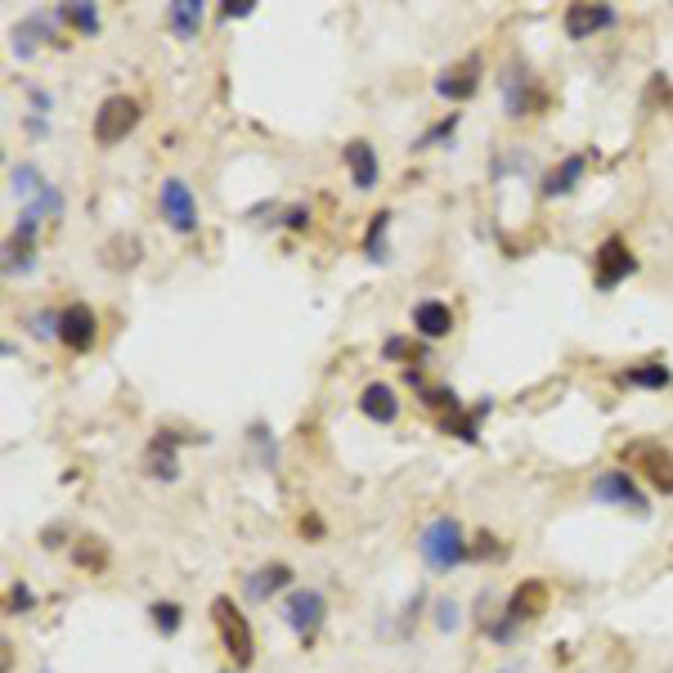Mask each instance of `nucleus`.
I'll return each instance as SVG.
<instances>
[{"label": "nucleus", "mask_w": 673, "mask_h": 673, "mask_svg": "<svg viewBox=\"0 0 673 673\" xmlns=\"http://www.w3.org/2000/svg\"><path fill=\"white\" fill-rule=\"evenodd\" d=\"M418 556L427 561V571L436 575H449V571H458L472 561V543L463 535V521L458 516H431L427 526L418 530Z\"/></svg>", "instance_id": "nucleus-1"}, {"label": "nucleus", "mask_w": 673, "mask_h": 673, "mask_svg": "<svg viewBox=\"0 0 673 673\" xmlns=\"http://www.w3.org/2000/svg\"><path fill=\"white\" fill-rule=\"evenodd\" d=\"M211 624L220 633V647L224 656H230L234 669H252L256 664V628L252 620L243 615V607L234 602V597H211Z\"/></svg>", "instance_id": "nucleus-2"}, {"label": "nucleus", "mask_w": 673, "mask_h": 673, "mask_svg": "<svg viewBox=\"0 0 673 673\" xmlns=\"http://www.w3.org/2000/svg\"><path fill=\"white\" fill-rule=\"evenodd\" d=\"M620 458L628 472H638L656 494L673 499V449H664L660 440H628L620 449Z\"/></svg>", "instance_id": "nucleus-3"}, {"label": "nucleus", "mask_w": 673, "mask_h": 673, "mask_svg": "<svg viewBox=\"0 0 673 673\" xmlns=\"http://www.w3.org/2000/svg\"><path fill=\"white\" fill-rule=\"evenodd\" d=\"M588 494H592V503L624 507V512H633V516H647V512H651V499L643 494V485L633 480V472H628V467H602V472L592 476Z\"/></svg>", "instance_id": "nucleus-4"}, {"label": "nucleus", "mask_w": 673, "mask_h": 673, "mask_svg": "<svg viewBox=\"0 0 673 673\" xmlns=\"http://www.w3.org/2000/svg\"><path fill=\"white\" fill-rule=\"evenodd\" d=\"M279 615H283V624L296 633V638H302V647H310L319 638V628L328 624V597L319 588H292L283 597Z\"/></svg>", "instance_id": "nucleus-5"}, {"label": "nucleus", "mask_w": 673, "mask_h": 673, "mask_svg": "<svg viewBox=\"0 0 673 673\" xmlns=\"http://www.w3.org/2000/svg\"><path fill=\"white\" fill-rule=\"evenodd\" d=\"M628 274H638V256L620 234H607L592 252V287L597 292H615Z\"/></svg>", "instance_id": "nucleus-6"}, {"label": "nucleus", "mask_w": 673, "mask_h": 673, "mask_svg": "<svg viewBox=\"0 0 673 673\" xmlns=\"http://www.w3.org/2000/svg\"><path fill=\"white\" fill-rule=\"evenodd\" d=\"M139 99H131V95H108L103 103H99V112H95V144L99 148H112V144H122L135 126H139Z\"/></svg>", "instance_id": "nucleus-7"}, {"label": "nucleus", "mask_w": 673, "mask_h": 673, "mask_svg": "<svg viewBox=\"0 0 673 673\" xmlns=\"http://www.w3.org/2000/svg\"><path fill=\"white\" fill-rule=\"evenodd\" d=\"M158 211L171 224V234H184V238L198 234V198L180 175H167L158 184Z\"/></svg>", "instance_id": "nucleus-8"}, {"label": "nucleus", "mask_w": 673, "mask_h": 673, "mask_svg": "<svg viewBox=\"0 0 673 673\" xmlns=\"http://www.w3.org/2000/svg\"><path fill=\"white\" fill-rule=\"evenodd\" d=\"M99 342V315L86 302H68L59 310V346L72 355H86Z\"/></svg>", "instance_id": "nucleus-9"}, {"label": "nucleus", "mask_w": 673, "mask_h": 673, "mask_svg": "<svg viewBox=\"0 0 673 673\" xmlns=\"http://www.w3.org/2000/svg\"><path fill=\"white\" fill-rule=\"evenodd\" d=\"M203 436H180V431H154V440H148L144 449V476L148 480H180V458H175V449L180 444H194Z\"/></svg>", "instance_id": "nucleus-10"}, {"label": "nucleus", "mask_w": 673, "mask_h": 673, "mask_svg": "<svg viewBox=\"0 0 673 673\" xmlns=\"http://www.w3.org/2000/svg\"><path fill=\"white\" fill-rule=\"evenodd\" d=\"M480 77H485L480 54H463L458 63H449V68L440 72V77H436V95L449 99V103H467V99H476Z\"/></svg>", "instance_id": "nucleus-11"}, {"label": "nucleus", "mask_w": 673, "mask_h": 673, "mask_svg": "<svg viewBox=\"0 0 673 673\" xmlns=\"http://www.w3.org/2000/svg\"><path fill=\"white\" fill-rule=\"evenodd\" d=\"M548 607H552V588H548V579L530 575V579H521V584L507 592L503 615H512L516 624H535V620L548 615Z\"/></svg>", "instance_id": "nucleus-12"}, {"label": "nucleus", "mask_w": 673, "mask_h": 673, "mask_svg": "<svg viewBox=\"0 0 673 673\" xmlns=\"http://www.w3.org/2000/svg\"><path fill=\"white\" fill-rule=\"evenodd\" d=\"M499 90H503V112L507 118H530V112L543 103V95L535 90V77L526 72V63H507L503 77H499Z\"/></svg>", "instance_id": "nucleus-13"}, {"label": "nucleus", "mask_w": 673, "mask_h": 673, "mask_svg": "<svg viewBox=\"0 0 673 673\" xmlns=\"http://www.w3.org/2000/svg\"><path fill=\"white\" fill-rule=\"evenodd\" d=\"M620 23V10L615 5H566V14H561V32L571 36V41H592L597 32H611Z\"/></svg>", "instance_id": "nucleus-14"}, {"label": "nucleus", "mask_w": 673, "mask_h": 673, "mask_svg": "<svg viewBox=\"0 0 673 673\" xmlns=\"http://www.w3.org/2000/svg\"><path fill=\"white\" fill-rule=\"evenodd\" d=\"M54 36H59V19H54V10H50V14H46V10H36V14H23V19L14 23L10 46H14L19 59H32L36 50H41V41H54Z\"/></svg>", "instance_id": "nucleus-15"}, {"label": "nucleus", "mask_w": 673, "mask_h": 673, "mask_svg": "<svg viewBox=\"0 0 673 673\" xmlns=\"http://www.w3.org/2000/svg\"><path fill=\"white\" fill-rule=\"evenodd\" d=\"M292 579H296V571L287 566V561H266V566H256V571L243 579V597H247V602H270V597L296 588Z\"/></svg>", "instance_id": "nucleus-16"}, {"label": "nucleus", "mask_w": 673, "mask_h": 673, "mask_svg": "<svg viewBox=\"0 0 673 673\" xmlns=\"http://www.w3.org/2000/svg\"><path fill=\"white\" fill-rule=\"evenodd\" d=\"M342 162H346L351 184H355L359 194H372V189H378L382 162H378V148H372L368 139H346V148H342Z\"/></svg>", "instance_id": "nucleus-17"}, {"label": "nucleus", "mask_w": 673, "mask_h": 673, "mask_svg": "<svg viewBox=\"0 0 673 673\" xmlns=\"http://www.w3.org/2000/svg\"><path fill=\"white\" fill-rule=\"evenodd\" d=\"M359 414H364L368 423H378V427L400 423V395H395V387H391V382H368V387L359 391Z\"/></svg>", "instance_id": "nucleus-18"}, {"label": "nucleus", "mask_w": 673, "mask_h": 673, "mask_svg": "<svg viewBox=\"0 0 673 673\" xmlns=\"http://www.w3.org/2000/svg\"><path fill=\"white\" fill-rule=\"evenodd\" d=\"M588 171V154H571V158H561L543 180H539V194L543 198H566L579 189V180Z\"/></svg>", "instance_id": "nucleus-19"}, {"label": "nucleus", "mask_w": 673, "mask_h": 673, "mask_svg": "<svg viewBox=\"0 0 673 673\" xmlns=\"http://www.w3.org/2000/svg\"><path fill=\"white\" fill-rule=\"evenodd\" d=\"M408 319H414V332L423 337V342H440V337L454 332V310H449L444 302H436V296L418 302Z\"/></svg>", "instance_id": "nucleus-20"}, {"label": "nucleus", "mask_w": 673, "mask_h": 673, "mask_svg": "<svg viewBox=\"0 0 673 673\" xmlns=\"http://www.w3.org/2000/svg\"><path fill=\"white\" fill-rule=\"evenodd\" d=\"M615 382H620V387H638V391H669V387H673V372H669V364L647 359V364H628V368H620V372H615Z\"/></svg>", "instance_id": "nucleus-21"}, {"label": "nucleus", "mask_w": 673, "mask_h": 673, "mask_svg": "<svg viewBox=\"0 0 673 673\" xmlns=\"http://www.w3.org/2000/svg\"><path fill=\"white\" fill-rule=\"evenodd\" d=\"M203 0H171L167 5V27L180 36V41H198V32H203Z\"/></svg>", "instance_id": "nucleus-22"}, {"label": "nucleus", "mask_w": 673, "mask_h": 673, "mask_svg": "<svg viewBox=\"0 0 673 673\" xmlns=\"http://www.w3.org/2000/svg\"><path fill=\"white\" fill-rule=\"evenodd\" d=\"M46 171L41 167H36V162H19V167H10V194L23 203V207H32L36 198H41L46 194Z\"/></svg>", "instance_id": "nucleus-23"}, {"label": "nucleus", "mask_w": 673, "mask_h": 673, "mask_svg": "<svg viewBox=\"0 0 673 673\" xmlns=\"http://www.w3.org/2000/svg\"><path fill=\"white\" fill-rule=\"evenodd\" d=\"M54 19L68 23L77 36H95L99 32V5H86V0H68V5H54Z\"/></svg>", "instance_id": "nucleus-24"}, {"label": "nucleus", "mask_w": 673, "mask_h": 673, "mask_svg": "<svg viewBox=\"0 0 673 673\" xmlns=\"http://www.w3.org/2000/svg\"><path fill=\"white\" fill-rule=\"evenodd\" d=\"M387 234H391V211L382 207L378 216H368V230H364V256L368 260H391V247H387Z\"/></svg>", "instance_id": "nucleus-25"}, {"label": "nucleus", "mask_w": 673, "mask_h": 673, "mask_svg": "<svg viewBox=\"0 0 673 673\" xmlns=\"http://www.w3.org/2000/svg\"><path fill=\"white\" fill-rule=\"evenodd\" d=\"M148 620H154V628L162 633V638H175V633L184 628V607L171 602V597H162V602L148 607Z\"/></svg>", "instance_id": "nucleus-26"}, {"label": "nucleus", "mask_w": 673, "mask_h": 673, "mask_svg": "<svg viewBox=\"0 0 673 673\" xmlns=\"http://www.w3.org/2000/svg\"><path fill=\"white\" fill-rule=\"evenodd\" d=\"M247 440L256 444L260 467H266V472H279V444H274V431H270L266 423H252V427H247Z\"/></svg>", "instance_id": "nucleus-27"}, {"label": "nucleus", "mask_w": 673, "mask_h": 673, "mask_svg": "<svg viewBox=\"0 0 673 673\" xmlns=\"http://www.w3.org/2000/svg\"><path fill=\"white\" fill-rule=\"evenodd\" d=\"M458 122H463V112H449V118H440L436 126H427V131H423V135L414 139V154H427L431 144H444V139H454Z\"/></svg>", "instance_id": "nucleus-28"}, {"label": "nucleus", "mask_w": 673, "mask_h": 673, "mask_svg": "<svg viewBox=\"0 0 673 673\" xmlns=\"http://www.w3.org/2000/svg\"><path fill=\"white\" fill-rule=\"evenodd\" d=\"M77 566L82 571H108V548H103V539H82V548H77Z\"/></svg>", "instance_id": "nucleus-29"}, {"label": "nucleus", "mask_w": 673, "mask_h": 673, "mask_svg": "<svg viewBox=\"0 0 673 673\" xmlns=\"http://www.w3.org/2000/svg\"><path fill=\"white\" fill-rule=\"evenodd\" d=\"M431 611H436V628H440V633H458V628H463V607L454 602V597H440Z\"/></svg>", "instance_id": "nucleus-30"}, {"label": "nucleus", "mask_w": 673, "mask_h": 673, "mask_svg": "<svg viewBox=\"0 0 673 673\" xmlns=\"http://www.w3.org/2000/svg\"><path fill=\"white\" fill-rule=\"evenodd\" d=\"M5 607H10V615H32L36 611V592H32L27 579H14L10 584V602Z\"/></svg>", "instance_id": "nucleus-31"}, {"label": "nucleus", "mask_w": 673, "mask_h": 673, "mask_svg": "<svg viewBox=\"0 0 673 673\" xmlns=\"http://www.w3.org/2000/svg\"><path fill=\"white\" fill-rule=\"evenodd\" d=\"M27 323H32V332L41 337V342L59 337V315H54V310H32V315H27Z\"/></svg>", "instance_id": "nucleus-32"}, {"label": "nucleus", "mask_w": 673, "mask_h": 673, "mask_svg": "<svg viewBox=\"0 0 673 673\" xmlns=\"http://www.w3.org/2000/svg\"><path fill=\"white\" fill-rule=\"evenodd\" d=\"M494 543H499L494 535H476V543H472V561H485V556H490V561H503L507 548H494Z\"/></svg>", "instance_id": "nucleus-33"}, {"label": "nucleus", "mask_w": 673, "mask_h": 673, "mask_svg": "<svg viewBox=\"0 0 673 673\" xmlns=\"http://www.w3.org/2000/svg\"><path fill=\"white\" fill-rule=\"evenodd\" d=\"M27 103H32L36 118H50V112H54V95L41 90V86H27Z\"/></svg>", "instance_id": "nucleus-34"}, {"label": "nucleus", "mask_w": 673, "mask_h": 673, "mask_svg": "<svg viewBox=\"0 0 673 673\" xmlns=\"http://www.w3.org/2000/svg\"><path fill=\"white\" fill-rule=\"evenodd\" d=\"M256 10V0H224L220 5V19H247Z\"/></svg>", "instance_id": "nucleus-35"}, {"label": "nucleus", "mask_w": 673, "mask_h": 673, "mask_svg": "<svg viewBox=\"0 0 673 673\" xmlns=\"http://www.w3.org/2000/svg\"><path fill=\"white\" fill-rule=\"evenodd\" d=\"M283 224H287V230H306V224H310V207H287L283 211Z\"/></svg>", "instance_id": "nucleus-36"}, {"label": "nucleus", "mask_w": 673, "mask_h": 673, "mask_svg": "<svg viewBox=\"0 0 673 673\" xmlns=\"http://www.w3.org/2000/svg\"><path fill=\"white\" fill-rule=\"evenodd\" d=\"M23 131L41 139V135H50V122H46V118H36V112H27V118H23Z\"/></svg>", "instance_id": "nucleus-37"}, {"label": "nucleus", "mask_w": 673, "mask_h": 673, "mask_svg": "<svg viewBox=\"0 0 673 673\" xmlns=\"http://www.w3.org/2000/svg\"><path fill=\"white\" fill-rule=\"evenodd\" d=\"M382 355H387V359H400V355H408V337H391V342L382 346Z\"/></svg>", "instance_id": "nucleus-38"}, {"label": "nucleus", "mask_w": 673, "mask_h": 673, "mask_svg": "<svg viewBox=\"0 0 673 673\" xmlns=\"http://www.w3.org/2000/svg\"><path fill=\"white\" fill-rule=\"evenodd\" d=\"M41 673H50V669H41Z\"/></svg>", "instance_id": "nucleus-39"}]
</instances>
